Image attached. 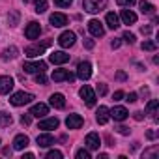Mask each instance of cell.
I'll use <instances>...</instances> for the list:
<instances>
[{"label": "cell", "instance_id": "cell-1", "mask_svg": "<svg viewBox=\"0 0 159 159\" xmlns=\"http://www.w3.org/2000/svg\"><path fill=\"white\" fill-rule=\"evenodd\" d=\"M32 101H34V96L28 94V92H17V94H13V96L10 98V103H11L13 107H23V105L32 103Z\"/></svg>", "mask_w": 159, "mask_h": 159}, {"label": "cell", "instance_id": "cell-2", "mask_svg": "<svg viewBox=\"0 0 159 159\" xmlns=\"http://www.w3.org/2000/svg\"><path fill=\"white\" fill-rule=\"evenodd\" d=\"M107 0H83V8L88 13H99L101 10H105Z\"/></svg>", "mask_w": 159, "mask_h": 159}, {"label": "cell", "instance_id": "cell-3", "mask_svg": "<svg viewBox=\"0 0 159 159\" xmlns=\"http://www.w3.org/2000/svg\"><path fill=\"white\" fill-rule=\"evenodd\" d=\"M79 96L83 98V101L86 103V107H94V105H96V99H98V98H96V92H94L88 84H84L81 90H79Z\"/></svg>", "mask_w": 159, "mask_h": 159}, {"label": "cell", "instance_id": "cell-4", "mask_svg": "<svg viewBox=\"0 0 159 159\" xmlns=\"http://www.w3.org/2000/svg\"><path fill=\"white\" fill-rule=\"evenodd\" d=\"M75 39H77L75 32L66 30V32H62V34L58 36V45H60L62 49H69V47H73V45H75Z\"/></svg>", "mask_w": 159, "mask_h": 159}, {"label": "cell", "instance_id": "cell-5", "mask_svg": "<svg viewBox=\"0 0 159 159\" xmlns=\"http://www.w3.org/2000/svg\"><path fill=\"white\" fill-rule=\"evenodd\" d=\"M49 45H51V41H43L41 45H39V43H36V45H30V47H26V49H25V54H26L28 58H36V56L43 54V51H45Z\"/></svg>", "mask_w": 159, "mask_h": 159}, {"label": "cell", "instance_id": "cell-6", "mask_svg": "<svg viewBox=\"0 0 159 159\" xmlns=\"http://www.w3.org/2000/svg\"><path fill=\"white\" fill-rule=\"evenodd\" d=\"M77 77L79 79H83V81H88V79L92 77V64L90 62H79L77 66Z\"/></svg>", "mask_w": 159, "mask_h": 159}, {"label": "cell", "instance_id": "cell-7", "mask_svg": "<svg viewBox=\"0 0 159 159\" xmlns=\"http://www.w3.org/2000/svg\"><path fill=\"white\" fill-rule=\"evenodd\" d=\"M39 34H41V26H39V23L32 21V23L26 25V28H25V38H26V39H38Z\"/></svg>", "mask_w": 159, "mask_h": 159}, {"label": "cell", "instance_id": "cell-8", "mask_svg": "<svg viewBox=\"0 0 159 159\" xmlns=\"http://www.w3.org/2000/svg\"><path fill=\"white\" fill-rule=\"evenodd\" d=\"M23 69L26 73H41V71L47 69V64L41 62V60H38V62H25L23 64Z\"/></svg>", "mask_w": 159, "mask_h": 159}, {"label": "cell", "instance_id": "cell-9", "mask_svg": "<svg viewBox=\"0 0 159 159\" xmlns=\"http://www.w3.org/2000/svg\"><path fill=\"white\" fill-rule=\"evenodd\" d=\"M52 81L54 83H62V81H75V75L69 73L67 69H54L52 71Z\"/></svg>", "mask_w": 159, "mask_h": 159}, {"label": "cell", "instance_id": "cell-10", "mask_svg": "<svg viewBox=\"0 0 159 159\" xmlns=\"http://www.w3.org/2000/svg\"><path fill=\"white\" fill-rule=\"evenodd\" d=\"M83 124H84V120H83V116H79V114H69V116L66 118L67 129H81Z\"/></svg>", "mask_w": 159, "mask_h": 159}, {"label": "cell", "instance_id": "cell-11", "mask_svg": "<svg viewBox=\"0 0 159 159\" xmlns=\"http://www.w3.org/2000/svg\"><path fill=\"white\" fill-rule=\"evenodd\" d=\"M88 30H90V34H92L94 38H101V36H105V28H103V25H101L98 19H92V21L88 23Z\"/></svg>", "mask_w": 159, "mask_h": 159}, {"label": "cell", "instance_id": "cell-12", "mask_svg": "<svg viewBox=\"0 0 159 159\" xmlns=\"http://www.w3.org/2000/svg\"><path fill=\"white\" fill-rule=\"evenodd\" d=\"M47 112H49V107L45 103H36V105H32V109H30L28 114L30 116H36V118H45Z\"/></svg>", "mask_w": 159, "mask_h": 159}, {"label": "cell", "instance_id": "cell-13", "mask_svg": "<svg viewBox=\"0 0 159 159\" xmlns=\"http://www.w3.org/2000/svg\"><path fill=\"white\" fill-rule=\"evenodd\" d=\"M109 114H111V118H114V122H124L129 116L125 107H114L112 111H109Z\"/></svg>", "mask_w": 159, "mask_h": 159}, {"label": "cell", "instance_id": "cell-14", "mask_svg": "<svg viewBox=\"0 0 159 159\" xmlns=\"http://www.w3.org/2000/svg\"><path fill=\"white\" fill-rule=\"evenodd\" d=\"M84 144H86V148H88V150H99V146H101V139H99V135H98V133H88V137H86Z\"/></svg>", "mask_w": 159, "mask_h": 159}, {"label": "cell", "instance_id": "cell-15", "mask_svg": "<svg viewBox=\"0 0 159 159\" xmlns=\"http://www.w3.org/2000/svg\"><path fill=\"white\" fill-rule=\"evenodd\" d=\"M11 88H13V79L8 77V75H2V77H0V94H2V96L10 94Z\"/></svg>", "mask_w": 159, "mask_h": 159}, {"label": "cell", "instance_id": "cell-16", "mask_svg": "<svg viewBox=\"0 0 159 159\" xmlns=\"http://www.w3.org/2000/svg\"><path fill=\"white\" fill-rule=\"evenodd\" d=\"M49 21H51V25L54 26V28H62V26H66L67 25V17L64 15V13H52L51 17H49Z\"/></svg>", "mask_w": 159, "mask_h": 159}, {"label": "cell", "instance_id": "cell-17", "mask_svg": "<svg viewBox=\"0 0 159 159\" xmlns=\"http://www.w3.org/2000/svg\"><path fill=\"white\" fill-rule=\"evenodd\" d=\"M36 142H38V146H39V148H49V146H52L56 140H54V137H52V135L43 133V135H38Z\"/></svg>", "mask_w": 159, "mask_h": 159}, {"label": "cell", "instance_id": "cell-18", "mask_svg": "<svg viewBox=\"0 0 159 159\" xmlns=\"http://www.w3.org/2000/svg\"><path fill=\"white\" fill-rule=\"evenodd\" d=\"M49 60H51V64H66L69 60V54H66L64 51H54L49 56Z\"/></svg>", "mask_w": 159, "mask_h": 159}, {"label": "cell", "instance_id": "cell-19", "mask_svg": "<svg viewBox=\"0 0 159 159\" xmlns=\"http://www.w3.org/2000/svg\"><path fill=\"white\" fill-rule=\"evenodd\" d=\"M109 118H111V114H109V109H107V107H99V109L96 111V120H98L99 125H105V124L109 122Z\"/></svg>", "mask_w": 159, "mask_h": 159}, {"label": "cell", "instance_id": "cell-20", "mask_svg": "<svg viewBox=\"0 0 159 159\" xmlns=\"http://www.w3.org/2000/svg\"><path fill=\"white\" fill-rule=\"evenodd\" d=\"M49 103H51V107H54V109H64V107H66V98H64L62 94H52V96L49 98Z\"/></svg>", "mask_w": 159, "mask_h": 159}, {"label": "cell", "instance_id": "cell-21", "mask_svg": "<svg viewBox=\"0 0 159 159\" xmlns=\"http://www.w3.org/2000/svg\"><path fill=\"white\" fill-rule=\"evenodd\" d=\"M58 118H45L39 122V129H45V131H51V129H56L58 127Z\"/></svg>", "mask_w": 159, "mask_h": 159}, {"label": "cell", "instance_id": "cell-22", "mask_svg": "<svg viewBox=\"0 0 159 159\" xmlns=\"http://www.w3.org/2000/svg\"><path fill=\"white\" fill-rule=\"evenodd\" d=\"M28 142H30V139L26 135H17L13 139V150H25L28 146Z\"/></svg>", "mask_w": 159, "mask_h": 159}, {"label": "cell", "instance_id": "cell-23", "mask_svg": "<svg viewBox=\"0 0 159 159\" xmlns=\"http://www.w3.org/2000/svg\"><path fill=\"white\" fill-rule=\"evenodd\" d=\"M105 21H107V26H109L111 30H116V28L120 26V19H118V15H116L114 11H111V13H107V17H105Z\"/></svg>", "mask_w": 159, "mask_h": 159}, {"label": "cell", "instance_id": "cell-24", "mask_svg": "<svg viewBox=\"0 0 159 159\" xmlns=\"http://www.w3.org/2000/svg\"><path fill=\"white\" fill-rule=\"evenodd\" d=\"M17 54H19V49H17L15 45H11V47H8V49L2 51V60H4V62L13 60V58H17Z\"/></svg>", "mask_w": 159, "mask_h": 159}, {"label": "cell", "instance_id": "cell-25", "mask_svg": "<svg viewBox=\"0 0 159 159\" xmlns=\"http://www.w3.org/2000/svg\"><path fill=\"white\" fill-rule=\"evenodd\" d=\"M157 107H159V101H157V99H150L148 105H146V112H148L155 122H157Z\"/></svg>", "mask_w": 159, "mask_h": 159}, {"label": "cell", "instance_id": "cell-26", "mask_svg": "<svg viewBox=\"0 0 159 159\" xmlns=\"http://www.w3.org/2000/svg\"><path fill=\"white\" fill-rule=\"evenodd\" d=\"M122 21L125 25H135L137 23V15L131 10H122Z\"/></svg>", "mask_w": 159, "mask_h": 159}, {"label": "cell", "instance_id": "cell-27", "mask_svg": "<svg viewBox=\"0 0 159 159\" xmlns=\"http://www.w3.org/2000/svg\"><path fill=\"white\" fill-rule=\"evenodd\" d=\"M139 8H140V11H142L144 15H153V11H155V6H153V4H150L148 0H140Z\"/></svg>", "mask_w": 159, "mask_h": 159}, {"label": "cell", "instance_id": "cell-28", "mask_svg": "<svg viewBox=\"0 0 159 159\" xmlns=\"http://www.w3.org/2000/svg\"><path fill=\"white\" fill-rule=\"evenodd\" d=\"M11 122H13L11 114H8V112H0V127H8V125H11Z\"/></svg>", "mask_w": 159, "mask_h": 159}, {"label": "cell", "instance_id": "cell-29", "mask_svg": "<svg viewBox=\"0 0 159 159\" xmlns=\"http://www.w3.org/2000/svg\"><path fill=\"white\" fill-rule=\"evenodd\" d=\"M34 6H36V13H43L47 11V0H34Z\"/></svg>", "mask_w": 159, "mask_h": 159}, {"label": "cell", "instance_id": "cell-30", "mask_svg": "<svg viewBox=\"0 0 159 159\" xmlns=\"http://www.w3.org/2000/svg\"><path fill=\"white\" fill-rule=\"evenodd\" d=\"M159 153V146H152L150 150H144V153H142V159H150V157H155Z\"/></svg>", "mask_w": 159, "mask_h": 159}, {"label": "cell", "instance_id": "cell-31", "mask_svg": "<svg viewBox=\"0 0 159 159\" xmlns=\"http://www.w3.org/2000/svg\"><path fill=\"white\" fill-rule=\"evenodd\" d=\"M142 51H155L157 49V43L155 41H150V39H146V41H142Z\"/></svg>", "mask_w": 159, "mask_h": 159}, {"label": "cell", "instance_id": "cell-32", "mask_svg": "<svg viewBox=\"0 0 159 159\" xmlns=\"http://www.w3.org/2000/svg\"><path fill=\"white\" fill-rule=\"evenodd\" d=\"M75 157H77V159H90V152L84 150V148H81V150H77Z\"/></svg>", "mask_w": 159, "mask_h": 159}, {"label": "cell", "instance_id": "cell-33", "mask_svg": "<svg viewBox=\"0 0 159 159\" xmlns=\"http://www.w3.org/2000/svg\"><path fill=\"white\" fill-rule=\"evenodd\" d=\"M45 157L47 159H62V152L60 150H51V152H47Z\"/></svg>", "mask_w": 159, "mask_h": 159}, {"label": "cell", "instance_id": "cell-34", "mask_svg": "<svg viewBox=\"0 0 159 159\" xmlns=\"http://www.w3.org/2000/svg\"><path fill=\"white\" fill-rule=\"evenodd\" d=\"M45 83H47V75H45V71L36 73V84H45Z\"/></svg>", "mask_w": 159, "mask_h": 159}, {"label": "cell", "instance_id": "cell-35", "mask_svg": "<svg viewBox=\"0 0 159 159\" xmlns=\"http://www.w3.org/2000/svg\"><path fill=\"white\" fill-rule=\"evenodd\" d=\"M8 21H10V25H11V26H15V25H17V21H19V13H17V11H11V13L8 15Z\"/></svg>", "mask_w": 159, "mask_h": 159}, {"label": "cell", "instance_id": "cell-36", "mask_svg": "<svg viewBox=\"0 0 159 159\" xmlns=\"http://www.w3.org/2000/svg\"><path fill=\"white\" fill-rule=\"evenodd\" d=\"M122 39L125 41V43H135V34H131V32H124V36H122Z\"/></svg>", "mask_w": 159, "mask_h": 159}, {"label": "cell", "instance_id": "cell-37", "mask_svg": "<svg viewBox=\"0 0 159 159\" xmlns=\"http://www.w3.org/2000/svg\"><path fill=\"white\" fill-rule=\"evenodd\" d=\"M135 2H137V0H116V4L122 6V8H131Z\"/></svg>", "mask_w": 159, "mask_h": 159}, {"label": "cell", "instance_id": "cell-38", "mask_svg": "<svg viewBox=\"0 0 159 159\" xmlns=\"http://www.w3.org/2000/svg\"><path fill=\"white\" fill-rule=\"evenodd\" d=\"M54 4H56L58 8H69V6L73 4V0H54Z\"/></svg>", "mask_w": 159, "mask_h": 159}, {"label": "cell", "instance_id": "cell-39", "mask_svg": "<svg viewBox=\"0 0 159 159\" xmlns=\"http://www.w3.org/2000/svg\"><path fill=\"white\" fill-rule=\"evenodd\" d=\"M30 122H32V116L30 114H23L21 116V124L23 125H30Z\"/></svg>", "mask_w": 159, "mask_h": 159}, {"label": "cell", "instance_id": "cell-40", "mask_svg": "<svg viewBox=\"0 0 159 159\" xmlns=\"http://www.w3.org/2000/svg\"><path fill=\"white\" fill-rule=\"evenodd\" d=\"M98 94H99V96H105V94H107V84L99 83V84H98Z\"/></svg>", "mask_w": 159, "mask_h": 159}, {"label": "cell", "instance_id": "cell-41", "mask_svg": "<svg viewBox=\"0 0 159 159\" xmlns=\"http://www.w3.org/2000/svg\"><path fill=\"white\" fill-rule=\"evenodd\" d=\"M116 131H118L120 135H129V133H131V129H129V127H125V125H120V127H116Z\"/></svg>", "mask_w": 159, "mask_h": 159}, {"label": "cell", "instance_id": "cell-42", "mask_svg": "<svg viewBox=\"0 0 159 159\" xmlns=\"http://www.w3.org/2000/svg\"><path fill=\"white\" fill-rule=\"evenodd\" d=\"M122 98H124V92H122V90H116V92L112 94V99H114V101H120Z\"/></svg>", "mask_w": 159, "mask_h": 159}, {"label": "cell", "instance_id": "cell-43", "mask_svg": "<svg viewBox=\"0 0 159 159\" xmlns=\"http://www.w3.org/2000/svg\"><path fill=\"white\" fill-rule=\"evenodd\" d=\"M133 118H135L137 122H142V120H144V112H140V111H137V112H133Z\"/></svg>", "mask_w": 159, "mask_h": 159}, {"label": "cell", "instance_id": "cell-44", "mask_svg": "<svg viewBox=\"0 0 159 159\" xmlns=\"http://www.w3.org/2000/svg\"><path fill=\"white\" fill-rule=\"evenodd\" d=\"M140 32H142L144 36H150V34H152V26H150V25H146V26H142V28H140Z\"/></svg>", "mask_w": 159, "mask_h": 159}, {"label": "cell", "instance_id": "cell-45", "mask_svg": "<svg viewBox=\"0 0 159 159\" xmlns=\"http://www.w3.org/2000/svg\"><path fill=\"white\" fill-rule=\"evenodd\" d=\"M94 45H96L94 39H84V47H86V49H94Z\"/></svg>", "mask_w": 159, "mask_h": 159}, {"label": "cell", "instance_id": "cell-46", "mask_svg": "<svg viewBox=\"0 0 159 159\" xmlns=\"http://www.w3.org/2000/svg\"><path fill=\"white\" fill-rule=\"evenodd\" d=\"M120 45H122V41H120V39H112V41H111V47H112V49H118Z\"/></svg>", "mask_w": 159, "mask_h": 159}, {"label": "cell", "instance_id": "cell-47", "mask_svg": "<svg viewBox=\"0 0 159 159\" xmlns=\"http://www.w3.org/2000/svg\"><path fill=\"white\" fill-rule=\"evenodd\" d=\"M125 101H129V103H135L137 101V94H127V99Z\"/></svg>", "mask_w": 159, "mask_h": 159}, {"label": "cell", "instance_id": "cell-48", "mask_svg": "<svg viewBox=\"0 0 159 159\" xmlns=\"http://www.w3.org/2000/svg\"><path fill=\"white\" fill-rule=\"evenodd\" d=\"M116 79H118V81H125V73L124 71H118L116 73Z\"/></svg>", "mask_w": 159, "mask_h": 159}, {"label": "cell", "instance_id": "cell-49", "mask_svg": "<svg viewBox=\"0 0 159 159\" xmlns=\"http://www.w3.org/2000/svg\"><path fill=\"white\" fill-rule=\"evenodd\" d=\"M146 137H148L150 140H153V139L157 137V133H155V131H148V133H146Z\"/></svg>", "mask_w": 159, "mask_h": 159}, {"label": "cell", "instance_id": "cell-50", "mask_svg": "<svg viewBox=\"0 0 159 159\" xmlns=\"http://www.w3.org/2000/svg\"><path fill=\"white\" fill-rule=\"evenodd\" d=\"M34 159V153H30V152H26V153H23V159Z\"/></svg>", "mask_w": 159, "mask_h": 159}]
</instances>
